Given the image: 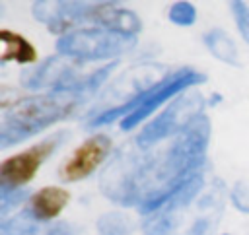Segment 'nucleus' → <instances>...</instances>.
Instances as JSON below:
<instances>
[{
    "label": "nucleus",
    "instance_id": "f257e3e1",
    "mask_svg": "<svg viewBox=\"0 0 249 235\" xmlns=\"http://www.w3.org/2000/svg\"><path fill=\"white\" fill-rule=\"evenodd\" d=\"M58 144V134L47 140H41L33 144L31 148L14 153L0 161V188L4 190H16L19 186H25L31 183L45 163V159L53 153V150Z\"/></svg>",
    "mask_w": 249,
    "mask_h": 235
},
{
    "label": "nucleus",
    "instance_id": "f03ea898",
    "mask_svg": "<svg viewBox=\"0 0 249 235\" xmlns=\"http://www.w3.org/2000/svg\"><path fill=\"white\" fill-rule=\"evenodd\" d=\"M111 151V140L105 134H95L86 138L64 161L58 175L66 183H76L86 177H89L109 155Z\"/></svg>",
    "mask_w": 249,
    "mask_h": 235
},
{
    "label": "nucleus",
    "instance_id": "7ed1b4c3",
    "mask_svg": "<svg viewBox=\"0 0 249 235\" xmlns=\"http://www.w3.org/2000/svg\"><path fill=\"white\" fill-rule=\"evenodd\" d=\"M58 115H64V109L60 103L53 101V99H33L27 103H19V107L14 111V117L10 118V126H16V130L19 132H33L41 126H45L47 122H51L53 118H56ZM14 130V134H16Z\"/></svg>",
    "mask_w": 249,
    "mask_h": 235
},
{
    "label": "nucleus",
    "instance_id": "20e7f679",
    "mask_svg": "<svg viewBox=\"0 0 249 235\" xmlns=\"http://www.w3.org/2000/svg\"><path fill=\"white\" fill-rule=\"evenodd\" d=\"M68 202H70V192L64 186L49 185L35 190L29 196L27 212L39 221H49V219H54L68 206Z\"/></svg>",
    "mask_w": 249,
    "mask_h": 235
},
{
    "label": "nucleus",
    "instance_id": "39448f33",
    "mask_svg": "<svg viewBox=\"0 0 249 235\" xmlns=\"http://www.w3.org/2000/svg\"><path fill=\"white\" fill-rule=\"evenodd\" d=\"M37 60V49L19 33L0 29V62L33 64Z\"/></svg>",
    "mask_w": 249,
    "mask_h": 235
},
{
    "label": "nucleus",
    "instance_id": "423d86ee",
    "mask_svg": "<svg viewBox=\"0 0 249 235\" xmlns=\"http://www.w3.org/2000/svg\"><path fill=\"white\" fill-rule=\"evenodd\" d=\"M169 17L175 23H179V25H189V23L195 21V8L191 4H187V2L175 4L173 10H171V14H169Z\"/></svg>",
    "mask_w": 249,
    "mask_h": 235
},
{
    "label": "nucleus",
    "instance_id": "0eeeda50",
    "mask_svg": "<svg viewBox=\"0 0 249 235\" xmlns=\"http://www.w3.org/2000/svg\"><path fill=\"white\" fill-rule=\"evenodd\" d=\"M231 8L235 10L233 14H235V21H237V25H239V31H241L243 39L249 43V10H247V6L241 4V2H233Z\"/></svg>",
    "mask_w": 249,
    "mask_h": 235
}]
</instances>
